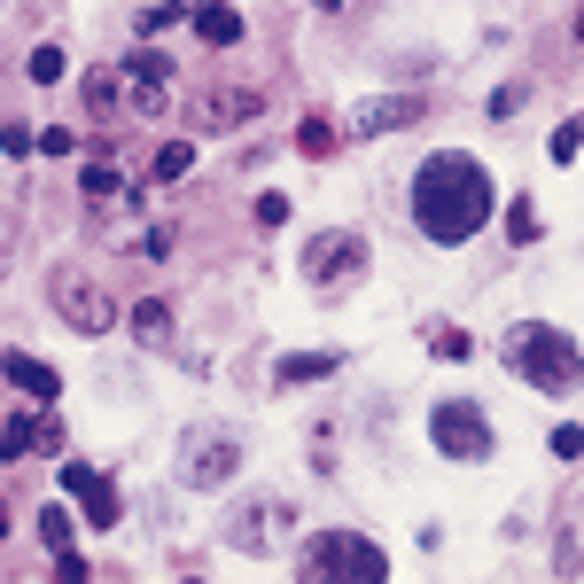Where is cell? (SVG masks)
<instances>
[{"instance_id":"9","label":"cell","mask_w":584,"mask_h":584,"mask_svg":"<svg viewBox=\"0 0 584 584\" xmlns=\"http://www.w3.org/2000/svg\"><path fill=\"white\" fill-rule=\"evenodd\" d=\"M24 452H63L55 405H40V413H9V422H0V460H24Z\"/></svg>"},{"instance_id":"3","label":"cell","mask_w":584,"mask_h":584,"mask_svg":"<svg viewBox=\"0 0 584 584\" xmlns=\"http://www.w3.org/2000/svg\"><path fill=\"white\" fill-rule=\"evenodd\" d=\"M359 281H367V234L327 226V234L304 242V289H319V296H351Z\"/></svg>"},{"instance_id":"17","label":"cell","mask_w":584,"mask_h":584,"mask_svg":"<svg viewBox=\"0 0 584 584\" xmlns=\"http://www.w3.org/2000/svg\"><path fill=\"white\" fill-rule=\"evenodd\" d=\"M319 374H336V351H304V359L273 367V382H319Z\"/></svg>"},{"instance_id":"18","label":"cell","mask_w":584,"mask_h":584,"mask_svg":"<svg viewBox=\"0 0 584 584\" xmlns=\"http://www.w3.org/2000/svg\"><path fill=\"white\" fill-rule=\"evenodd\" d=\"M40 538H47V553H70V538H78V530H70V515L55 507V498L40 507Z\"/></svg>"},{"instance_id":"21","label":"cell","mask_w":584,"mask_h":584,"mask_svg":"<svg viewBox=\"0 0 584 584\" xmlns=\"http://www.w3.org/2000/svg\"><path fill=\"white\" fill-rule=\"evenodd\" d=\"M78 188H87V203H110V195H117V172H110V164H87Z\"/></svg>"},{"instance_id":"22","label":"cell","mask_w":584,"mask_h":584,"mask_svg":"<svg viewBox=\"0 0 584 584\" xmlns=\"http://www.w3.org/2000/svg\"><path fill=\"white\" fill-rule=\"evenodd\" d=\"M507 242H523V249L538 242V211L530 203H507Z\"/></svg>"},{"instance_id":"26","label":"cell","mask_w":584,"mask_h":584,"mask_svg":"<svg viewBox=\"0 0 584 584\" xmlns=\"http://www.w3.org/2000/svg\"><path fill=\"white\" fill-rule=\"evenodd\" d=\"M70 148H78V141H70L63 125H47V133H40V156H70Z\"/></svg>"},{"instance_id":"5","label":"cell","mask_w":584,"mask_h":584,"mask_svg":"<svg viewBox=\"0 0 584 584\" xmlns=\"http://www.w3.org/2000/svg\"><path fill=\"white\" fill-rule=\"evenodd\" d=\"M226 475H242V437L234 429H188L180 437V483H195V491H218Z\"/></svg>"},{"instance_id":"19","label":"cell","mask_w":584,"mask_h":584,"mask_svg":"<svg viewBox=\"0 0 584 584\" xmlns=\"http://www.w3.org/2000/svg\"><path fill=\"white\" fill-rule=\"evenodd\" d=\"M188 164H195L188 141H164V148H156V180H188Z\"/></svg>"},{"instance_id":"16","label":"cell","mask_w":584,"mask_h":584,"mask_svg":"<svg viewBox=\"0 0 584 584\" xmlns=\"http://www.w3.org/2000/svg\"><path fill=\"white\" fill-rule=\"evenodd\" d=\"M117 94H125V70H87V102H94V117H117Z\"/></svg>"},{"instance_id":"24","label":"cell","mask_w":584,"mask_h":584,"mask_svg":"<svg viewBox=\"0 0 584 584\" xmlns=\"http://www.w3.org/2000/svg\"><path fill=\"white\" fill-rule=\"evenodd\" d=\"M296 148H312V156H327V148H336V133H327V125H319V117H312V125H304V133H296Z\"/></svg>"},{"instance_id":"4","label":"cell","mask_w":584,"mask_h":584,"mask_svg":"<svg viewBox=\"0 0 584 584\" xmlns=\"http://www.w3.org/2000/svg\"><path fill=\"white\" fill-rule=\"evenodd\" d=\"M304 576H327V584H374V576H390V561H382V546L359 538V530H319V538L304 546Z\"/></svg>"},{"instance_id":"10","label":"cell","mask_w":584,"mask_h":584,"mask_svg":"<svg viewBox=\"0 0 584 584\" xmlns=\"http://www.w3.org/2000/svg\"><path fill=\"white\" fill-rule=\"evenodd\" d=\"M63 491L87 507V523L94 530H117V491H110V475L102 468H87V460H63Z\"/></svg>"},{"instance_id":"2","label":"cell","mask_w":584,"mask_h":584,"mask_svg":"<svg viewBox=\"0 0 584 584\" xmlns=\"http://www.w3.org/2000/svg\"><path fill=\"white\" fill-rule=\"evenodd\" d=\"M498 359H507V374L530 382L538 397H569L584 382V351L561 336V327H546V319H515L507 336H498Z\"/></svg>"},{"instance_id":"6","label":"cell","mask_w":584,"mask_h":584,"mask_svg":"<svg viewBox=\"0 0 584 584\" xmlns=\"http://www.w3.org/2000/svg\"><path fill=\"white\" fill-rule=\"evenodd\" d=\"M429 445H437L445 460H483V452H491V413L468 405V397L437 405V413H429Z\"/></svg>"},{"instance_id":"1","label":"cell","mask_w":584,"mask_h":584,"mask_svg":"<svg viewBox=\"0 0 584 584\" xmlns=\"http://www.w3.org/2000/svg\"><path fill=\"white\" fill-rule=\"evenodd\" d=\"M483 218H491V172L475 156L445 148V156H429L422 172H413V226H422L429 242L460 249Z\"/></svg>"},{"instance_id":"13","label":"cell","mask_w":584,"mask_h":584,"mask_svg":"<svg viewBox=\"0 0 584 584\" xmlns=\"http://www.w3.org/2000/svg\"><path fill=\"white\" fill-rule=\"evenodd\" d=\"M188 24H195L203 47H242V9H226V0H203Z\"/></svg>"},{"instance_id":"8","label":"cell","mask_w":584,"mask_h":584,"mask_svg":"<svg viewBox=\"0 0 584 584\" xmlns=\"http://www.w3.org/2000/svg\"><path fill=\"white\" fill-rule=\"evenodd\" d=\"M117 70H125V94H133L141 117H164V110H172V63H164L156 47H133Z\"/></svg>"},{"instance_id":"20","label":"cell","mask_w":584,"mask_h":584,"mask_svg":"<svg viewBox=\"0 0 584 584\" xmlns=\"http://www.w3.org/2000/svg\"><path fill=\"white\" fill-rule=\"evenodd\" d=\"M429 351H437V359H468V336H460L452 319H429Z\"/></svg>"},{"instance_id":"7","label":"cell","mask_w":584,"mask_h":584,"mask_svg":"<svg viewBox=\"0 0 584 584\" xmlns=\"http://www.w3.org/2000/svg\"><path fill=\"white\" fill-rule=\"evenodd\" d=\"M55 312L78 327V336H110V319H117V304L102 296V281H94V273H78V266L55 273Z\"/></svg>"},{"instance_id":"15","label":"cell","mask_w":584,"mask_h":584,"mask_svg":"<svg viewBox=\"0 0 584 584\" xmlns=\"http://www.w3.org/2000/svg\"><path fill=\"white\" fill-rule=\"evenodd\" d=\"M258 117V94H234V87H218L211 102H203V125H249Z\"/></svg>"},{"instance_id":"12","label":"cell","mask_w":584,"mask_h":584,"mask_svg":"<svg viewBox=\"0 0 584 584\" xmlns=\"http://www.w3.org/2000/svg\"><path fill=\"white\" fill-rule=\"evenodd\" d=\"M0 374H9L24 397H40V405H55V397H63L55 367H47V359H32V351H9V359H0Z\"/></svg>"},{"instance_id":"11","label":"cell","mask_w":584,"mask_h":584,"mask_svg":"<svg viewBox=\"0 0 584 584\" xmlns=\"http://www.w3.org/2000/svg\"><path fill=\"white\" fill-rule=\"evenodd\" d=\"M429 102L422 94H382V102H359L351 110V133H397V125H413Z\"/></svg>"},{"instance_id":"23","label":"cell","mask_w":584,"mask_h":584,"mask_svg":"<svg viewBox=\"0 0 584 584\" xmlns=\"http://www.w3.org/2000/svg\"><path fill=\"white\" fill-rule=\"evenodd\" d=\"M32 78H40V87H55V78H63V47H32Z\"/></svg>"},{"instance_id":"14","label":"cell","mask_w":584,"mask_h":584,"mask_svg":"<svg viewBox=\"0 0 584 584\" xmlns=\"http://www.w3.org/2000/svg\"><path fill=\"white\" fill-rule=\"evenodd\" d=\"M133 336H141L148 351H164V344H172V304H164V296H141V312H133Z\"/></svg>"},{"instance_id":"25","label":"cell","mask_w":584,"mask_h":584,"mask_svg":"<svg viewBox=\"0 0 584 584\" xmlns=\"http://www.w3.org/2000/svg\"><path fill=\"white\" fill-rule=\"evenodd\" d=\"M576 148H584V117H576V125H561V133H553V156H561V164H569V156H576Z\"/></svg>"}]
</instances>
